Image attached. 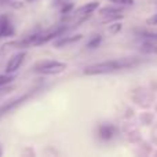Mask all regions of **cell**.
<instances>
[{
	"label": "cell",
	"mask_w": 157,
	"mask_h": 157,
	"mask_svg": "<svg viewBox=\"0 0 157 157\" xmlns=\"http://www.w3.org/2000/svg\"><path fill=\"white\" fill-rule=\"evenodd\" d=\"M141 63L139 59L135 58H121V59H109L103 62L92 63L84 68L83 75L86 76H99V75H110L114 72H120L123 69H131Z\"/></svg>",
	"instance_id": "obj_1"
},
{
	"label": "cell",
	"mask_w": 157,
	"mask_h": 157,
	"mask_svg": "<svg viewBox=\"0 0 157 157\" xmlns=\"http://www.w3.org/2000/svg\"><path fill=\"white\" fill-rule=\"evenodd\" d=\"M66 68H68V65L65 62L54 61V59H44L36 63L33 66L32 72L37 75H43V76H52V75L63 73Z\"/></svg>",
	"instance_id": "obj_2"
},
{
	"label": "cell",
	"mask_w": 157,
	"mask_h": 157,
	"mask_svg": "<svg viewBox=\"0 0 157 157\" xmlns=\"http://www.w3.org/2000/svg\"><path fill=\"white\" fill-rule=\"evenodd\" d=\"M66 25H68V24L58 25V26L50 28V29L44 30V32H40L37 35V39H36V41H35V47L43 46V44H47V43H50V41H54L57 37L65 35L66 30L71 29V26H66Z\"/></svg>",
	"instance_id": "obj_3"
},
{
	"label": "cell",
	"mask_w": 157,
	"mask_h": 157,
	"mask_svg": "<svg viewBox=\"0 0 157 157\" xmlns=\"http://www.w3.org/2000/svg\"><path fill=\"white\" fill-rule=\"evenodd\" d=\"M26 55H28V52L25 51V50H19L18 52H15L14 55H11V58L8 59L7 65H6V69H4L6 73H10V75L15 73V72L22 66V63L25 62Z\"/></svg>",
	"instance_id": "obj_4"
},
{
	"label": "cell",
	"mask_w": 157,
	"mask_h": 157,
	"mask_svg": "<svg viewBox=\"0 0 157 157\" xmlns=\"http://www.w3.org/2000/svg\"><path fill=\"white\" fill-rule=\"evenodd\" d=\"M33 94H35V92L29 91V92H26V94L21 95V97L15 98V99H13V101H10V102L4 103V105H2V106H0V117H3L4 114L10 113V112H13L14 109H17L18 106H21L22 103H25L28 99H29V98L33 97Z\"/></svg>",
	"instance_id": "obj_5"
},
{
	"label": "cell",
	"mask_w": 157,
	"mask_h": 157,
	"mask_svg": "<svg viewBox=\"0 0 157 157\" xmlns=\"http://www.w3.org/2000/svg\"><path fill=\"white\" fill-rule=\"evenodd\" d=\"M81 39H83V35H80V33H77V35H62L54 40V47L55 48H65V47H69L72 44H76Z\"/></svg>",
	"instance_id": "obj_6"
},
{
	"label": "cell",
	"mask_w": 157,
	"mask_h": 157,
	"mask_svg": "<svg viewBox=\"0 0 157 157\" xmlns=\"http://www.w3.org/2000/svg\"><path fill=\"white\" fill-rule=\"evenodd\" d=\"M15 33L14 25L11 24V19L7 14H2L0 15V40L4 37H11Z\"/></svg>",
	"instance_id": "obj_7"
},
{
	"label": "cell",
	"mask_w": 157,
	"mask_h": 157,
	"mask_svg": "<svg viewBox=\"0 0 157 157\" xmlns=\"http://www.w3.org/2000/svg\"><path fill=\"white\" fill-rule=\"evenodd\" d=\"M114 134H116V128L112 124H102L98 128V135H99V138L102 139V141H109V139H112L114 136Z\"/></svg>",
	"instance_id": "obj_8"
},
{
	"label": "cell",
	"mask_w": 157,
	"mask_h": 157,
	"mask_svg": "<svg viewBox=\"0 0 157 157\" xmlns=\"http://www.w3.org/2000/svg\"><path fill=\"white\" fill-rule=\"evenodd\" d=\"M124 11V6H119V4H113V6H108V7L99 8V15H112V14H121Z\"/></svg>",
	"instance_id": "obj_9"
},
{
	"label": "cell",
	"mask_w": 157,
	"mask_h": 157,
	"mask_svg": "<svg viewBox=\"0 0 157 157\" xmlns=\"http://www.w3.org/2000/svg\"><path fill=\"white\" fill-rule=\"evenodd\" d=\"M141 51L145 54H157V41L145 40V43L141 46Z\"/></svg>",
	"instance_id": "obj_10"
},
{
	"label": "cell",
	"mask_w": 157,
	"mask_h": 157,
	"mask_svg": "<svg viewBox=\"0 0 157 157\" xmlns=\"http://www.w3.org/2000/svg\"><path fill=\"white\" fill-rule=\"evenodd\" d=\"M102 36L101 35H95V36H92L91 39H90V41L87 43V48H90V50H94V48H97V47H99L101 46V43H102Z\"/></svg>",
	"instance_id": "obj_11"
},
{
	"label": "cell",
	"mask_w": 157,
	"mask_h": 157,
	"mask_svg": "<svg viewBox=\"0 0 157 157\" xmlns=\"http://www.w3.org/2000/svg\"><path fill=\"white\" fill-rule=\"evenodd\" d=\"M13 80H14V75H10V73L0 75V88L4 86H8Z\"/></svg>",
	"instance_id": "obj_12"
},
{
	"label": "cell",
	"mask_w": 157,
	"mask_h": 157,
	"mask_svg": "<svg viewBox=\"0 0 157 157\" xmlns=\"http://www.w3.org/2000/svg\"><path fill=\"white\" fill-rule=\"evenodd\" d=\"M108 2H110L112 4L124 6V7H127V6H134V0H108Z\"/></svg>",
	"instance_id": "obj_13"
},
{
	"label": "cell",
	"mask_w": 157,
	"mask_h": 157,
	"mask_svg": "<svg viewBox=\"0 0 157 157\" xmlns=\"http://www.w3.org/2000/svg\"><path fill=\"white\" fill-rule=\"evenodd\" d=\"M120 30H121V24H120V22H113V24L109 26V32H110L112 35H117Z\"/></svg>",
	"instance_id": "obj_14"
},
{
	"label": "cell",
	"mask_w": 157,
	"mask_h": 157,
	"mask_svg": "<svg viewBox=\"0 0 157 157\" xmlns=\"http://www.w3.org/2000/svg\"><path fill=\"white\" fill-rule=\"evenodd\" d=\"M72 10H73V4H72V3H65V4L62 6V8H61V14L68 15V14L72 13Z\"/></svg>",
	"instance_id": "obj_15"
},
{
	"label": "cell",
	"mask_w": 157,
	"mask_h": 157,
	"mask_svg": "<svg viewBox=\"0 0 157 157\" xmlns=\"http://www.w3.org/2000/svg\"><path fill=\"white\" fill-rule=\"evenodd\" d=\"M142 37H144L145 40H153V41H157V33L145 32V33H142Z\"/></svg>",
	"instance_id": "obj_16"
},
{
	"label": "cell",
	"mask_w": 157,
	"mask_h": 157,
	"mask_svg": "<svg viewBox=\"0 0 157 157\" xmlns=\"http://www.w3.org/2000/svg\"><path fill=\"white\" fill-rule=\"evenodd\" d=\"M146 24L147 25H152V26H155V25H157V13L156 14H153L150 18H147L146 19Z\"/></svg>",
	"instance_id": "obj_17"
},
{
	"label": "cell",
	"mask_w": 157,
	"mask_h": 157,
	"mask_svg": "<svg viewBox=\"0 0 157 157\" xmlns=\"http://www.w3.org/2000/svg\"><path fill=\"white\" fill-rule=\"evenodd\" d=\"M3 155V149H2V145H0V156Z\"/></svg>",
	"instance_id": "obj_18"
},
{
	"label": "cell",
	"mask_w": 157,
	"mask_h": 157,
	"mask_svg": "<svg viewBox=\"0 0 157 157\" xmlns=\"http://www.w3.org/2000/svg\"><path fill=\"white\" fill-rule=\"evenodd\" d=\"M26 2L28 3H32V2H35V0H26Z\"/></svg>",
	"instance_id": "obj_19"
}]
</instances>
